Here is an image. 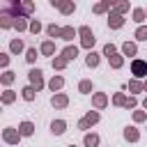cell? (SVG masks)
<instances>
[{"label":"cell","instance_id":"1","mask_svg":"<svg viewBox=\"0 0 147 147\" xmlns=\"http://www.w3.org/2000/svg\"><path fill=\"white\" fill-rule=\"evenodd\" d=\"M78 32H80V37H83V46H85V48H92V46H94V34H92V30H90L87 25H83Z\"/></svg>","mask_w":147,"mask_h":147},{"label":"cell","instance_id":"2","mask_svg":"<svg viewBox=\"0 0 147 147\" xmlns=\"http://www.w3.org/2000/svg\"><path fill=\"white\" fill-rule=\"evenodd\" d=\"M131 71H133L136 78H142V76L147 74V62H142V60H133V62H131Z\"/></svg>","mask_w":147,"mask_h":147},{"label":"cell","instance_id":"3","mask_svg":"<svg viewBox=\"0 0 147 147\" xmlns=\"http://www.w3.org/2000/svg\"><path fill=\"white\" fill-rule=\"evenodd\" d=\"M94 122H99V113H87V115L78 122V129H87V126H92Z\"/></svg>","mask_w":147,"mask_h":147},{"label":"cell","instance_id":"4","mask_svg":"<svg viewBox=\"0 0 147 147\" xmlns=\"http://www.w3.org/2000/svg\"><path fill=\"white\" fill-rule=\"evenodd\" d=\"M30 83H32L37 90L44 85V78H41V71H39V69H32V71H30Z\"/></svg>","mask_w":147,"mask_h":147},{"label":"cell","instance_id":"5","mask_svg":"<svg viewBox=\"0 0 147 147\" xmlns=\"http://www.w3.org/2000/svg\"><path fill=\"white\" fill-rule=\"evenodd\" d=\"M18 136H21V133H16L14 129H5V133H2V138H5L7 142H11V145L18 142Z\"/></svg>","mask_w":147,"mask_h":147},{"label":"cell","instance_id":"6","mask_svg":"<svg viewBox=\"0 0 147 147\" xmlns=\"http://www.w3.org/2000/svg\"><path fill=\"white\" fill-rule=\"evenodd\" d=\"M115 103H117V106H126V108H133V106H136V99H124L122 94H115Z\"/></svg>","mask_w":147,"mask_h":147},{"label":"cell","instance_id":"7","mask_svg":"<svg viewBox=\"0 0 147 147\" xmlns=\"http://www.w3.org/2000/svg\"><path fill=\"white\" fill-rule=\"evenodd\" d=\"M122 23H124V18H122L119 14H113V16L108 18V25H110V28H122Z\"/></svg>","mask_w":147,"mask_h":147},{"label":"cell","instance_id":"8","mask_svg":"<svg viewBox=\"0 0 147 147\" xmlns=\"http://www.w3.org/2000/svg\"><path fill=\"white\" fill-rule=\"evenodd\" d=\"M76 55H78V48H76V46H67V48H64V53H62V57H64V60H74Z\"/></svg>","mask_w":147,"mask_h":147},{"label":"cell","instance_id":"9","mask_svg":"<svg viewBox=\"0 0 147 147\" xmlns=\"http://www.w3.org/2000/svg\"><path fill=\"white\" fill-rule=\"evenodd\" d=\"M67 103H69V99H67L64 94H57V96H53V106H55V108H64Z\"/></svg>","mask_w":147,"mask_h":147},{"label":"cell","instance_id":"10","mask_svg":"<svg viewBox=\"0 0 147 147\" xmlns=\"http://www.w3.org/2000/svg\"><path fill=\"white\" fill-rule=\"evenodd\" d=\"M64 126H67V124H64L62 119H57V122H53V124H51V131H53L55 136H60V133H64Z\"/></svg>","mask_w":147,"mask_h":147},{"label":"cell","instance_id":"11","mask_svg":"<svg viewBox=\"0 0 147 147\" xmlns=\"http://www.w3.org/2000/svg\"><path fill=\"white\" fill-rule=\"evenodd\" d=\"M32 131H34V126H32V122H23L21 124V136H32Z\"/></svg>","mask_w":147,"mask_h":147},{"label":"cell","instance_id":"12","mask_svg":"<svg viewBox=\"0 0 147 147\" xmlns=\"http://www.w3.org/2000/svg\"><path fill=\"white\" fill-rule=\"evenodd\" d=\"M85 145H87V147H96V145H99V136H96V133H87V136H85Z\"/></svg>","mask_w":147,"mask_h":147},{"label":"cell","instance_id":"13","mask_svg":"<svg viewBox=\"0 0 147 147\" xmlns=\"http://www.w3.org/2000/svg\"><path fill=\"white\" fill-rule=\"evenodd\" d=\"M48 85H51V90L55 92V90H60V87L64 85V80H62V76H53V80H51Z\"/></svg>","mask_w":147,"mask_h":147},{"label":"cell","instance_id":"14","mask_svg":"<svg viewBox=\"0 0 147 147\" xmlns=\"http://www.w3.org/2000/svg\"><path fill=\"white\" fill-rule=\"evenodd\" d=\"M124 138H126V140H133V142H136V140H138L140 136H138V131H136L133 126H129V129L124 131Z\"/></svg>","mask_w":147,"mask_h":147},{"label":"cell","instance_id":"15","mask_svg":"<svg viewBox=\"0 0 147 147\" xmlns=\"http://www.w3.org/2000/svg\"><path fill=\"white\" fill-rule=\"evenodd\" d=\"M53 5H57V7H60V9L64 11V14L74 11V5H71V2H57V0H53Z\"/></svg>","mask_w":147,"mask_h":147},{"label":"cell","instance_id":"16","mask_svg":"<svg viewBox=\"0 0 147 147\" xmlns=\"http://www.w3.org/2000/svg\"><path fill=\"white\" fill-rule=\"evenodd\" d=\"M53 51H55V46H53V41H44V44H41V53H44V55H51Z\"/></svg>","mask_w":147,"mask_h":147},{"label":"cell","instance_id":"17","mask_svg":"<svg viewBox=\"0 0 147 147\" xmlns=\"http://www.w3.org/2000/svg\"><path fill=\"white\" fill-rule=\"evenodd\" d=\"M9 48H11L14 53H21V51H23V41H21V39H14V41L9 44Z\"/></svg>","mask_w":147,"mask_h":147},{"label":"cell","instance_id":"18","mask_svg":"<svg viewBox=\"0 0 147 147\" xmlns=\"http://www.w3.org/2000/svg\"><path fill=\"white\" fill-rule=\"evenodd\" d=\"M122 51H124V55H136V44H129V41H126V44L122 46Z\"/></svg>","mask_w":147,"mask_h":147},{"label":"cell","instance_id":"19","mask_svg":"<svg viewBox=\"0 0 147 147\" xmlns=\"http://www.w3.org/2000/svg\"><path fill=\"white\" fill-rule=\"evenodd\" d=\"M94 106L96 108H103L106 106V94H94Z\"/></svg>","mask_w":147,"mask_h":147},{"label":"cell","instance_id":"20","mask_svg":"<svg viewBox=\"0 0 147 147\" xmlns=\"http://www.w3.org/2000/svg\"><path fill=\"white\" fill-rule=\"evenodd\" d=\"M96 64H99V55L96 53H90L87 55V67H96Z\"/></svg>","mask_w":147,"mask_h":147},{"label":"cell","instance_id":"21","mask_svg":"<svg viewBox=\"0 0 147 147\" xmlns=\"http://www.w3.org/2000/svg\"><path fill=\"white\" fill-rule=\"evenodd\" d=\"M23 99H25V101H32V99H34V87H25V90H23Z\"/></svg>","mask_w":147,"mask_h":147},{"label":"cell","instance_id":"22","mask_svg":"<svg viewBox=\"0 0 147 147\" xmlns=\"http://www.w3.org/2000/svg\"><path fill=\"white\" fill-rule=\"evenodd\" d=\"M136 39L147 41V28H138V30H136Z\"/></svg>","mask_w":147,"mask_h":147},{"label":"cell","instance_id":"23","mask_svg":"<svg viewBox=\"0 0 147 147\" xmlns=\"http://www.w3.org/2000/svg\"><path fill=\"white\" fill-rule=\"evenodd\" d=\"M60 37H62V39H71V37H74V28H62Z\"/></svg>","mask_w":147,"mask_h":147},{"label":"cell","instance_id":"24","mask_svg":"<svg viewBox=\"0 0 147 147\" xmlns=\"http://www.w3.org/2000/svg\"><path fill=\"white\" fill-rule=\"evenodd\" d=\"M60 32H62V28H57V25H48V34H51V37H60Z\"/></svg>","mask_w":147,"mask_h":147},{"label":"cell","instance_id":"25","mask_svg":"<svg viewBox=\"0 0 147 147\" xmlns=\"http://www.w3.org/2000/svg\"><path fill=\"white\" fill-rule=\"evenodd\" d=\"M108 60H110V64H113L115 69H117V67H122V57H119V55H110Z\"/></svg>","mask_w":147,"mask_h":147},{"label":"cell","instance_id":"26","mask_svg":"<svg viewBox=\"0 0 147 147\" xmlns=\"http://www.w3.org/2000/svg\"><path fill=\"white\" fill-rule=\"evenodd\" d=\"M103 55H106V57L115 55V46H113V44H106V48H103Z\"/></svg>","mask_w":147,"mask_h":147},{"label":"cell","instance_id":"27","mask_svg":"<svg viewBox=\"0 0 147 147\" xmlns=\"http://www.w3.org/2000/svg\"><path fill=\"white\" fill-rule=\"evenodd\" d=\"M80 92H85V94L92 92V83H90V80H83V83H80Z\"/></svg>","mask_w":147,"mask_h":147},{"label":"cell","instance_id":"28","mask_svg":"<svg viewBox=\"0 0 147 147\" xmlns=\"http://www.w3.org/2000/svg\"><path fill=\"white\" fill-rule=\"evenodd\" d=\"M133 18H136L138 23H140V21H145V11H142V9H136V11H133Z\"/></svg>","mask_w":147,"mask_h":147},{"label":"cell","instance_id":"29","mask_svg":"<svg viewBox=\"0 0 147 147\" xmlns=\"http://www.w3.org/2000/svg\"><path fill=\"white\" fill-rule=\"evenodd\" d=\"M129 90H133V92H140V90H142V85H140L138 80H131V83H129Z\"/></svg>","mask_w":147,"mask_h":147},{"label":"cell","instance_id":"30","mask_svg":"<svg viewBox=\"0 0 147 147\" xmlns=\"http://www.w3.org/2000/svg\"><path fill=\"white\" fill-rule=\"evenodd\" d=\"M25 57H28V62H34V57H37V51H34V48H28V55H25Z\"/></svg>","mask_w":147,"mask_h":147},{"label":"cell","instance_id":"31","mask_svg":"<svg viewBox=\"0 0 147 147\" xmlns=\"http://www.w3.org/2000/svg\"><path fill=\"white\" fill-rule=\"evenodd\" d=\"M64 62H67L64 57H57V60H53V67H55V69H62V67H64Z\"/></svg>","mask_w":147,"mask_h":147},{"label":"cell","instance_id":"32","mask_svg":"<svg viewBox=\"0 0 147 147\" xmlns=\"http://www.w3.org/2000/svg\"><path fill=\"white\" fill-rule=\"evenodd\" d=\"M11 80H14V74H11V71H7V74L2 76V83H5V85H9Z\"/></svg>","mask_w":147,"mask_h":147},{"label":"cell","instance_id":"33","mask_svg":"<svg viewBox=\"0 0 147 147\" xmlns=\"http://www.w3.org/2000/svg\"><path fill=\"white\" fill-rule=\"evenodd\" d=\"M2 101H5V103H11V101H14V92H5V94H2Z\"/></svg>","mask_w":147,"mask_h":147},{"label":"cell","instance_id":"34","mask_svg":"<svg viewBox=\"0 0 147 147\" xmlns=\"http://www.w3.org/2000/svg\"><path fill=\"white\" fill-rule=\"evenodd\" d=\"M30 30H32V32H39V30H41V23H39V21H32V23H30Z\"/></svg>","mask_w":147,"mask_h":147},{"label":"cell","instance_id":"35","mask_svg":"<svg viewBox=\"0 0 147 147\" xmlns=\"http://www.w3.org/2000/svg\"><path fill=\"white\" fill-rule=\"evenodd\" d=\"M14 25H16V28H18V30H23V28H25V21H23V18H21V16H18V18H16V21H14Z\"/></svg>","mask_w":147,"mask_h":147},{"label":"cell","instance_id":"36","mask_svg":"<svg viewBox=\"0 0 147 147\" xmlns=\"http://www.w3.org/2000/svg\"><path fill=\"white\" fill-rule=\"evenodd\" d=\"M133 119H136V122H142V119H145V113H140V110H138V113L133 115Z\"/></svg>","mask_w":147,"mask_h":147},{"label":"cell","instance_id":"37","mask_svg":"<svg viewBox=\"0 0 147 147\" xmlns=\"http://www.w3.org/2000/svg\"><path fill=\"white\" fill-rule=\"evenodd\" d=\"M145 108H147V99H145Z\"/></svg>","mask_w":147,"mask_h":147},{"label":"cell","instance_id":"38","mask_svg":"<svg viewBox=\"0 0 147 147\" xmlns=\"http://www.w3.org/2000/svg\"><path fill=\"white\" fill-rule=\"evenodd\" d=\"M145 90H147V83H145Z\"/></svg>","mask_w":147,"mask_h":147},{"label":"cell","instance_id":"39","mask_svg":"<svg viewBox=\"0 0 147 147\" xmlns=\"http://www.w3.org/2000/svg\"><path fill=\"white\" fill-rule=\"evenodd\" d=\"M71 147H74V145H71Z\"/></svg>","mask_w":147,"mask_h":147}]
</instances>
